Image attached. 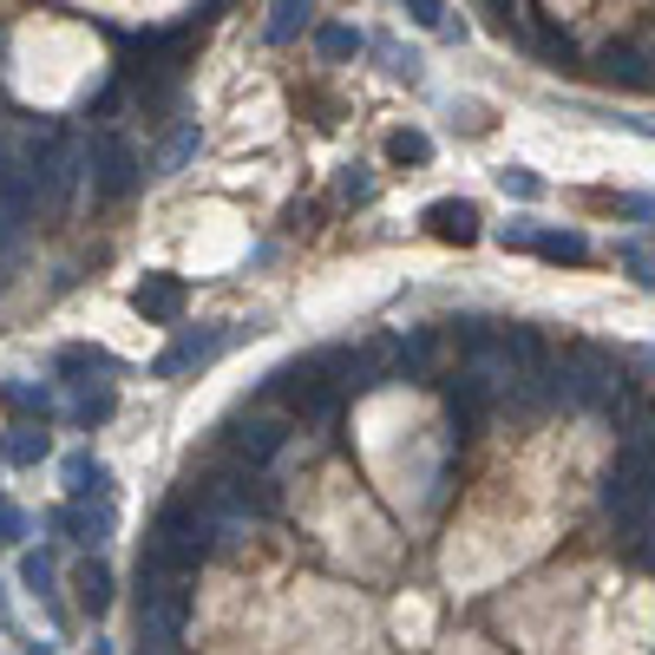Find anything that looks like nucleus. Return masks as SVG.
Masks as SVG:
<instances>
[{"mask_svg":"<svg viewBox=\"0 0 655 655\" xmlns=\"http://www.w3.org/2000/svg\"><path fill=\"white\" fill-rule=\"evenodd\" d=\"M60 479H66V505H85V499H99V505H112V472L92 459V452H66V465H60Z\"/></svg>","mask_w":655,"mask_h":655,"instance_id":"nucleus-6","label":"nucleus"},{"mask_svg":"<svg viewBox=\"0 0 655 655\" xmlns=\"http://www.w3.org/2000/svg\"><path fill=\"white\" fill-rule=\"evenodd\" d=\"M420 223H427L433 236H446V243H472V236H479V204H465V197H439V204L420 211Z\"/></svg>","mask_w":655,"mask_h":655,"instance_id":"nucleus-7","label":"nucleus"},{"mask_svg":"<svg viewBox=\"0 0 655 655\" xmlns=\"http://www.w3.org/2000/svg\"><path fill=\"white\" fill-rule=\"evenodd\" d=\"M27 655H53V649H47V643H33V649H27Z\"/></svg>","mask_w":655,"mask_h":655,"instance_id":"nucleus-31","label":"nucleus"},{"mask_svg":"<svg viewBox=\"0 0 655 655\" xmlns=\"http://www.w3.org/2000/svg\"><path fill=\"white\" fill-rule=\"evenodd\" d=\"M197 145H204V132H197V119H184V125L171 132V145L157 151V171H184V164L197 157Z\"/></svg>","mask_w":655,"mask_h":655,"instance_id":"nucleus-18","label":"nucleus"},{"mask_svg":"<svg viewBox=\"0 0 655 655\" xmlns=\"http://www.w3.org/2000/svg\"><path fill=\"white\" fill-rule=\"evenodd\" d=\"M433 355H439V335H433V328H413V335L393 348V361H400V373H407V380H413V373H427V367H433Z\"/></svg>","mask_w":655,"mask_h":655,"instance_id":"nucleus-16","label":"nucleus"},{"mask_svg":"<svg viewBox=\"0 0 655 655\" xmlns=\"http://www.w3.org/2000/svg\"><path fill=\"white\" fill-rule=\"evenodd\" d=\"M139 655H171V649H151V643H145V649H139Z\"/></svg>","mask_w":655,"mask_h":655,"instance_id":"nucleus-32","label":"nucleus"},{"mask_svg":"<svg viewBox=\"0 0 655 655\" xmlns=\"http://www.w3.org/2000/svg\"><path fill=\"white\" fill-rule=\"evenodd\" d=\"M387 60H393V73H400V79H420V60H413V53H400V47H387Z\"/></svg>","mask_w":655,"mask_h":655,"instance_id":"nucleus-29","label":"nucleus"},{"mask_svg":"<svg viewBox=\"0 0 655 655\" xmlns=\"http://www.w3.org/2000/svg\"><path fill=\"white\" fill-rule=\"evenodd\" d=\"M112 407H119V393H112V387H85L66 413H73V427L92 433V427H105V420H112Z\"/></svg>","mask_w":655,"mask_h":655,"instance_id":"nucleus-17","label":"nucleus"},{"mask_svg":"<svg viewBox=\"0 0 655 655\" xmlns=\"http://www.w3.org/2000/svg\"><path fill=\"white\" fill-rule=\"evenodd\" d=\"M236 341V328H184L164 355H157V367L151 373H164V380H177V373H191V367H211Z\"/></svg>","mask_w":655,"mask_h":655,"instance_id":"nucleus-5","label":"nucleus"},{"mask_svg":"<svg viewBox=\"0 0 655 655\" xmlns=\"http://www.w3.org/2000/svg\"><path fill=\"white\" fill-rule=\"evenodd\" d=\"M407 20L413 27H446V7L439 0H407Z\"/></svg>","mask_w":655,"mask_h":655,"instance_id":"nucleus-26","label":"nucleus"},{"mask_svg":"<svg viewBox=\"0 0 655 655\" xmlns=\"http://www.w3.org/2000/svg\"><path fill=\"white\" fill-rule=\"evenodd\" d=\"M47 452H53V439L40 433V427H27V420H20V427H7V433H0V459H7V465H13V472H33V465H40V459H47Z\"/></svg>","mask_w":655,"mask_h":655,"instance_id":"nucleus-11","label":"nucleus"},{"mask_svg":"<svg viewBox=\"0 0 655 655\" xmlns=\"http://www.w3.org/2000/svg\"><path fill=\"white\" fill-rule=\"evenodd\" d=\"M184 276H145L139 283V295H132V308L145 315V321H177L184 315Z\"/></svg>","mask_w":655,"mask_h":655,"instance_id":"nucleus-8","label":"nucleus"},{"mask_svg":"<svg viewBox=\"0 0 655 655\" xmlns=\"http://www.w3.org/2000/svg\"><path fill=\"white\" fill-rule=\"evenodd\" d=\"M20 538H27V511L0 499V544H20Z\"/></svg>","mask_w":655,"mask_h":655,"instance_id":"nucleus-25","label":"nucleus"},{"mask_svg":"<svg viewBox=\"0 0 655 655\" xmlns=\"http://www.w3.org/2000/svg\"><path fill=\"white\" fill-rule=\"evenodd\" d=\"M367 40H361V27H341V20H328V27H315V53L321 60H355Z\"/></svg>","mask_w":655,"mask_h":655,"instance_id":"nucleus-15","label":"nucleus"},{"mask_svg":"<svg viewBox=\"0 0 655 655\" xmlns=\"http://www.w3.org/2000/svg\"><path fill=\"white\" fill-rule=\"evenodd\" d=\"M623 263L636 269V283H643V289H655V263L643 256V249H636V243H623Z\"/></svg>","mask_w":655,"mask_h":655,"instance_id":"nucleus-27","label":"nucleus"},{"mask_svg":"<svg viewBox=\"0 0 655 655\" xmlns=\"http://www.w3.org/2000/svg\"><path fill=\"white\" fill-rule=\"evenodd\" d=\"M33 211H40V197H33V184H27L20 157H7V151H0V249H13V243H20V229L33 223Z\"/></svg>","mask_w":655,"mask_h":655,"instance_id":"nucleus-4","label":"nucleus"},{"mask_svg":"<svg viewBox=\"0 0 655 655\" xmlns=\"http://www.w3.org/2000/svg\"><path fill=\"white\" fill-rule=\"evenodd\" d=\"M211 557H217V524H211L204 511H191L184 499H171L145 538V564H157L164 577H191V571L211 564Z\"/></svg>","mask_w":655,"mask_h":655,"instance_id":"nucleus-1","label":"nucleus"},{"mask_svg":"<svg viewBox=\"0 0 655 655\" xmlns=\"http://www.w3.org/2000/svg\"><path fill=\"white\" fill-rule=\"evenodd\" d=\"M217 439H223V452H229L243 472H256V465H269V459L289 446V420L269 413V407H236V413H223L217 420Z\"/></svg>","mask_w":655,"mask_h":655,"instance_id":"nucleus-2","label":"nucleus"},{"mask_svg":"<svg viewBox=\"0 0 655 655\" xmlns=\"http://www.w3.org/2000/svg\"><path fill=\"white\" fill-rule=\"evenodd\" d=\"M47 524H53V531H73V544H92V551H99V544L112 538V505H99V511L53 505V511H47Z\"/></svg>","mask_w":655,"mask_h":655,"instance_id":"nucleus-9","label":"nucleus"},{"mask_svg":"<svg viewBox=\"0 0 655 655\" xmlns=\"http://www.w3.org/2000/svg\"><path fill=\"white\" fill-rule=\"evenodd\" d=\"M544 263H590V236L583 229H538V243H531Z\"/></svg>","mask_w":655,"mask_h":655,"instance_id":"nucleus-13","label":"nucleus"},{"mask_svg":"<svg viewBox=\"0 0 655 655\" xmlns=\"http://www.w3.org/2000/svg\"><path fill=\"white\" fill-rule=\"evenodd\" d=\"M499 243H505V249H531V243H538V229L518 217V223H505V229H499Z\"/></svg>","mask_w":655,"mask_h":655,"instance_id":"nucleus-28","label":"nucleus"},{"mask_svg":"<svg viewBox=\"0 0 655 655\" xmlns=\"http://www.w3.org/2000/svg\"><path fill=\"white\" fill-rule=\"evenodd\" d=\"M341 197H348V204H367V197H373V177H367V164H348V171H341Z\"/></svg>","mask_w":655,"mask_h":655,"instance_id":"nucleus-24","label":"nucleus"},{"mask_svg":"<svg viewBox=\"0 0 655 655\" xmlns=\"http://www.w3.org/2000/svg\"><path fill=\"white\" fill-rule=\"evenodd\" d=\"M60 373H119L105 348H60Z\"/></svg>","mask_w":655,"mask_h":655,"instance_id":"nucleus-19","label":"nucleus"},{"mask_svg":"<svg viewBox=\"0 0 655 655\" xmlns=\"http://www.w3.org/2000/svg\"><path fill=\"white\" fill-rule=\"evenodd\" d=\"M308 20H315V7H308V0H283V7H269V27H263V33H269V47H289Z\"/></svg>","mask_w":655,"mask_h":655,"instance_id":"nucleus-14","label":"nucleus"},{"mask_svg":"<svg viewBox=\"0 0 655 655\" xmlns=\"http://www.w3.org/2000/svg\"><path fill=\"white\" fill-rule=\"evenodd\" d=\"M603 73L616 79V85H649V73H643V60H636V53H616V47L603 53Z\"/></svg>","mask_w":655,"mask_h":655,"instance_id":"nucleus-22","label":"nucleus"},{"mask_svg":"<svg viewBox=\"0 0 655 655\" xmlns=\"http://www.w3.org/2000/svg\"><path fill=\"white\" fill-rule=\"evenodd\" d=\"M92 171H99V197H105V204H119V197H132V191L145 184L139 151H132V139H119V132H105V139H99Z\"/></svg>","mask_w":655,"mask_h":655,"instance_id":"nucleus-3","label":"nucleus"},{"mask_svg":"<svg viewBox=\"0 0 655 655\" xmlns=\"http://www.w3.org/2000/svg\"><path fill=\"white\" fill-rule=\"evenodd\" d=\"M387 157H393V164H427V157H433V139H427V132H387Z\"/></svg>","mask_w":655,"mask_h":655,"instance_id":"nucleus-20","label":"nucleus"},{"mask_svg":"<svg viewBox=\"0 0 655 655\" xmlns=\"http://www.w3.org/2000/svg\"><path fill=\"white\" fill-rule=\"evenodd\" d=\"M0 630H13V603H7V583H0Z\"/></svg>","mask_w":655,"mask_h":655,"instance_id":"nucleus-30","label":"nucleus"},{"mask_svg":"<svg viewBox=\"0 0 655 655\" xmlns=\"http://www.w3.org/2000/svg\"><path fill=\"white\" fill-rule=\"evenodd\" d=\"M20 583H27L33 596H53V557H47V551H27V557H20Z\"/></svg>","mask_w":655,"mask_h":655,"instance_id":"nucleus-21","label":"nucleus"},{"mask_svg":"<svg viewBox=\"0 0 655 655\" xmlns=\"http://www.w3.org/2000/svg\"><path fill=\"white\" fill-rule=\"evenodd\" d=\"M499 184H505V197H524V204H531V197L544 191V184H538V177H531L524 164H505V171H499Z\"/></svg>","mask_w":655,"mask_h":655,"instance_id":"nucleus-23","label":"nucleus"},{"mask_svg":"<svg viewBox=\"0 0 655 655\" xmlns=\"http://www.w3.org/2000/svg\"><path fill=\"white\" fill-rule=\"evenodd\" d=\"M73 590H79V610H85V616H105V610H112V596H119L112 564H105V557H85V564L73 571Z\"/></svg>","mask_w":655,"mask_h":655,"instance_id":"nucleus-10","label":"nucleus"},{"mask_svg":"<svg viewBox=\"0 0 655 655\" xmlns=\"http://www.w3.org/2000/svg\"><path fill=\"white\" fill-rule=\"evenodd\" d=\"M0 407H13V413H27V427H40L53 413V393L33 380H0Z\"/></svg>","mask_w":655,"mask_h":655,"instance_id":"nucleus-12","label":"nucleus"}]
</instances>
